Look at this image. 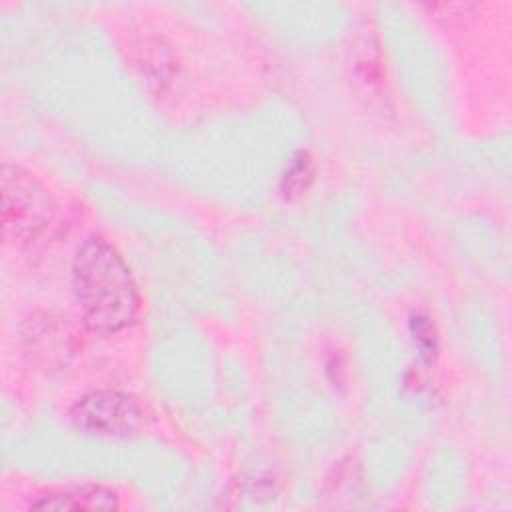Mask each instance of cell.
Instances as JSON below:
<instances>
[{"label": "cell", "instance_id": "obj_1", "mask_svg": "<svg viewBox=\"0 0 512 512\" xmlns=\"http://www.w3.org/2000/svg\"><path fill=\"white\" fill-rule=\"evenodd\" d=\"M72 284L84 324L100 334L130 326L140 296L130 266L104 238H88L74 256Z\"/></svg>", "mask_w": 512, "mask_h": 512}, {"label": "cell", "instance_id": "obj_2", "mask_svg": "<svg viewBox=\"0 0 512 512\" xmlns=\"http://www.w3.org/2000/svg\"><path fill=\"white\" fill-rule=\"evenodd\" d=\"M56 206L48 190L26 170L6 164L2 170V226L20 244L38 240L54 222Z\"/></svg>", "mask_w": 512, "mask_h": 512}, {"label": "cell", "instance_id": "obj_3", "mask_svg": "<svg viewBox=\"0 0 512 512\" xmlns=\"http://www.w3.org/2000/svg\"><path fill=\"white\" fill-rule=\"evenodd\" d=\"M140 418V408L130 396L110 390L90 392L72 408V420L78 428L104 436L130 434L140 426Z\"/></svg>", "mask_w": 512, "mask_h": 512}, {"label": "cell", "instance_id": "obj_4", "mask_svg": "<svg viewBox=\"0 0 512 512\" xmlns=\"http://www.w3.org/2000/svg\"><path fill=\"white\" fill-rule=\"evenodd\" d=\"M118 496L102 486H80L70 490L52 492L34 500L30 508L36 510H98V508H116Z\"/></svg>", "mask_w": 512, "mask_h": 512}]
</instances>
